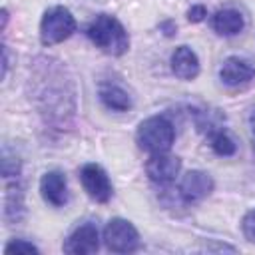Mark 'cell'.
Wrapping results in <instances>:
<instances>
[{
  "mask_svg": "<svg viewBox=\"0 0 255 255\" xmlns=\"http://www.w3.org/2000/svg\"><path fill=\"white\" fill-rule=\"evenodd\" d=\"M100 100L108 110L114 112H128L131 108V98L128 96V92L114 84H106L100 88Z\"/></svg>",
  "mask_w": 255,
  "mask_h": 255,
  "instance_id": "obj_13",
  "label": "cell"
},
{
  "mask_svg": "<svg viewBox=\"0 0 255 255\" xmlns=\"http://www.w3.org/2000/svg\"><path fill=\"white\" fill-rule=\"evenodd\" d=\"M205 16H207V10H205V6H201V4H193V6L187 10V20H189V22H201V20H205Z\"/></svg>",
  "mask_w": 255,
  "mask_h": 255,
  "instance_id": "obj_18",
  "label": "cell"
},
{
  "mask_svg": "<svg viewBox=\"0 0 255 255\" xmlns=\"http://www.w3.org/2000/svg\"><path fill=\"white\" fill-rule=\"evenodd\" d=\"M211 191H213V179L205 171L191 169L181 177L179 195L185 203H197L203 197H207Z\"/></svg>",
  "mask_w": 255,
  "mask_h": 255,
  "instance_id": "obj_7",
  "label": "cell"
},
{
  "mask_svg": "<svg viewBox=\"0 0 255 255\" xmlns=\"http://www.w3.org/2000/svg\"><path fill=\"white\" fill-rule=\"evenodd\" d=\"M179 169H181V159L175 157V155H169L167 151L165 153H151L149 159L145 161L147 177L153 183H159V185L171 183L177 177Z\"/></svg>",
  "mask_w": 255,
  "mask_h": 255,
  "instance_id": "obj_6",
  "label": "cell"
},
{
  "mask_svg": "<svg viewBox=\"0 0 255 255\" xmlns=\"http://www.w3.org/2000/svg\"><path fill=\"white\" fill-rule=\"evenodd\" d=\"M241 231H243V235H245L249 241L255 243V209L247 211L245 217L241 219Z\"/></svg>",
  "mask_w": 255,
  "mask_h": 255,
  "instance_id": "obj_17",
  "label": "cell"
},
{
  "mask_svg": "<svg viewBox=\"0 0 255 255\" xmlns=\"http://www.w3.org/2000/svg\"><path fill=\"white\" fill-rule=\"evenodd\" d=\"M219 78L225 86H241L255 78V68L251 66V62L239 56H229L219 68Z\"/></svg>",
  "mask_w": 255,
  "mask_h": 255,
  "instance_id": "obj_10",
  "label": "cell"
},
{
  "mask_svg": "<svg viewBox=\"0 0 255 255\" xmlns=\"http://www.w3.org/2000/svg\"><path fill=\"white\" fill-rule=\"evenodd\" d=\"M243 26H245V20H243L241 12L235 8L217 10L211 18V28L221 36H235L243 30Z\"/></svg>",
  "mask_w": 255,
  "mask_h": 255,
  "instance_id": "obj_12",
  "label": "cell"
},
{
  "mask_svg": "<svg viewBox=\"0 0 255 255\" xmlns=\"http://www.w3.org/2000/svg\"><path fill=\"white\" fill-rule=\"evenodd\" d=\"M22 209H24V193H22V187L18 185V181H16L14 185H8V189H6L4 215H6V219H18Z\"/></svg>",
  "mask_w": 255,
  "mask_h": 255,
  "instance_id": "obj_15",
  "label": "cell"
},
{
  "mask_svg": "<svg viewBox=\"0 0 255 255\" xmlns=\"http://www.w3.org/2000/svg\"><path fill=\"white\" fill-rule=\"evenodd\" d=\"M88 38L106 54L110 56H122L129 48V36L122 22L110 14H100L90 26H88Z\"/></svg>",
  "mask_w": 255,
  "mask_h": 255,
  "instance_id": "obj_1",
  "label": "cell"
},
{
  "mask_svg": "<svg viewBox=\"0 0 255 255\" xmlns=\"http://www.w3.org/2000/svg\"><path fill=\"white\" fill-rule=\"evenodd\" d=\"M4 253H40V249L30 243V241H24V239H12L6 247H4Z\"/></svg>",
  "mask_w": 255,
  "mask_h": 255,
  "instance_id": "obj_16",
  "label": "cell"
},
{
  "mask_svg": "<svg viewBox=\"0 0 255 255\" xmlns=\"http://www.w3.org/2000/svg\"><path fill=\"white\" fill-rule=\"evenodd\" d=\"M171 72L179 80H193L199 74V58L189 46H177L171 54Z\"/></svg>",
  "mask_w": 255,
  "mask_h": 255,
  "instance_id": "obj_11",
  "label": "cell"
},
{
  "mask_svg": "<svg viewBox=\"0 0 255 255\" xmlns=\"http://www.w3.org/2000/svg\"><path fill=\"white\" fill-rule=\"evenodd\" d=\"M104 243L114 253H131L139 245V235L131 221L114 217L104 229Z\"/></svg>",
  "mask_w": 255,
  "mask_h": 255,
  "instance_id": "obj_4",
  "label": "cell"
},
{
  "mask_svg": "<svg viewBox=\"0 0 255 255\" xmlns=\"http://www.w3.org/2000/svg\"><path fill=\"white\" fill-rule=\"evenodd\" d=\"M207 135H209V145H211V149H213L217 155H221V157H229V155L235 153V149H237L235 141H233L231 135H229L225 129H221L219 126L213 128V129H209Z\"/></svg>",
  "mask_w": 255,
  "mask_h": 255,
  "instance_id": "obj_14",
  "label": "cell"
},
{
  "mask_svg": "<svg viewBox=\"0 0 255 255\" xmlns=\"http://www.w3.org/2000/svg\"><path fill=\"white\" fill-rule=\"evenodd\" d=\"M40 193L44 197L46 203L54 205V207H62L68 201V181L66 175L58 169L54 171H46L40 179Z\"/></svg>",
  "mask_w": 255,
  "mask_h": 255,
  "instance_id": "obj_9",
  "label": "cell"
},
{
  "mask_svg": "<svg viewBox=\"0 0 255 255\" xmlns=\"http://www.w3.org/2000/svg\"><path fill=\"white\" fill-rule=\"evenodd\" d=\"M249 128H251V133H253V137H255V108H253L251 114H249Z\"/></svg>",
  "mask_w": 255,
  "mask_h": 255,
  "instance_id": "obj_20",
  "label": "cell"
},
{
  "mask_svg": "<svg viewBox=\"0 0 255 255\" xmlns=\"http://www.w3.org/2000/svg\"><path fill=\"white\" fill-rule=\"evenodd\" d=\"M76 30V20L72 12L64 6H54L44 12L40 22V40L44 46H52L70 38Z\"/></svg>",
  "mask_w": 255,
  "mask_h": 255,
  "instance_id": "obj_3",
  "label": "cell"
},
{
  "mask_svg": "<svg viewBox=\"0 0 255 255\" xmlns=\"http://www.w3.org/2000/svg\"><path fill=\"white\" fill-rule=\"evenodd\" d=\"M135 139H137V145L147 153H165L173 145L175 129L167 118L151 116L139 124Z\"/></svg>",
  "mask_w": 255,
  "mask_h": 255,
  "instance_id": "obj_2",
  "label": "cell"
},
{
  "mask_svg": "<svg viewBox=\"0 0 255 255\" xmlns=\"http://www.w3.org/2000/svg\"><path fill=\"white\" fill-rule=\"evenodd\" d=\"M161 28H163V30H167V32H165L167 36H171V34L175 32V24H171V22H163V24H161Z\"/></svg>",
  "mask_w": 255,
  "mask_h": 255,
  "instance_id": "obj_19",
  "label": "cell"
},
{
  "mask_svg": "<svg viewBox=\"0 0 255 255\" xmlns=\"http://www.w3.org/2000/svg\"><path fill=\"white\" fill-rule=\"evenodd\" d=\"M80 181L92 199L106 203L112 197V181L98 163H86L80 171Z\"/></svg>",
  "mask_w": 255,
  "mask_h": 255,
  "instance_id": "obj_5",
  "label": "cell"
},
{
  "mask_svg": "<svg viewBox=\"0 0 255 255\" xmlns=\"http://www.w3.org/2000/svg\"><path fill=\"white\" fill-rule=\"evenodd\" d=\"M100 247V233L98 227L94 223H84L80 227H76L70 237L64 243V251L72 253V255H88V253H96Z\"/></svg>",
  "mask_w": 255,
  "mask_h": 255,
  "instance_id": "obj_8",
  "label": "cell"
}]
</instances>
